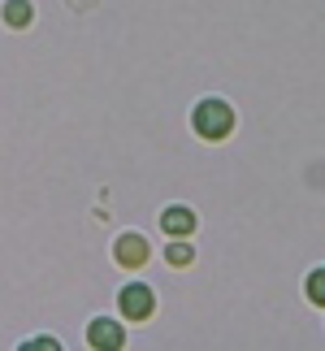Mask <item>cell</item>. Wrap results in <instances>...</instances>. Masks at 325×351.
<instances>
[{"instance_id": "1", "label": "cell", "mask_w": 325, "mask_h": 351, "mask_svg": "<svg viewBox=\"0 0 325 351\" xmlns=\"http://www.w3.org/2000/svg\"><path fill=\"white\" fill-rule=\"evenodd\" d=\"M230 130H234V113H230V104H221V100L195 104V134H204V139H226Z\"/></svg>"}, {"instance_id": "2", "label": "cell", "mask_w": 325, "mask_h": 351, "mask_svg": "<svg viewBox=\"0 0 325 351\" xmlns=\"http://www.w3.org/2000/svg\"><path fill=\"white\" fill-rule=\"evenodd\" d=\"M121 317H130V321H143V317H152V291L147 287H139V282H134V287H126L121 291Z\"/></svg>"}, {"instance_id": "3", "label": "cell", "mask_w": 325, "mask_h": 351, "mask_svg": "<svg viewBox=\"0 0 325 351\" xmlns=\"http://www.w3.org/2000/svg\"><path fill=\"white\" fill-rule=\"evenodd\" d=\"M143 261H147V243L139 234H121L117 239V265L134 269V265H143Z\"/></svg>"}, {"instance_id": "4", "label": "cell", "mask_w": 325, "mask_h": 351, "mask_svg": "<svg viewBox=\"0 0 325 351\" xmlns=\"http://www.w3.org/2000/svg\"><path fill=\"white\" fill-rule=\"evenodd\" d=\"M160 226H165L169 239H182V234L195 230V217H191V208H165L160 213Z\"/></svg>"}, {"instance_id": "5", "label": "cell", "mask_w": 325, "mask_h": 351, "mask_svg": "<svg viewBox=\"0 0 325 351\" xmlns=\"http://www.w3.org/2000/svg\"><path fill=\"white\" fill-rule=\"evenodd\" d=\"M87 339H91V347H121V326L117 321H91Z\"/></svg>"}, {"instance_id": "6", "label": "cell", "mask_w": 325, "mask_h": 351, "mask_svg": "<svg viewBox=\"0 0 325 351\" xmlns=\"http://www.w3.org/2000/svg\"><path fill=\"white\" fill-rule=\"evenodd\" d=\"M5 22L9 26H26V22H31V5H26V0H9V5H5Z\"/></svg>"}, {"instance_id": "7", "label": "cell", "mask_w": 325, "mask_h": 351, "mask_svg": "<svg viewBox=\"0 0 325 351\" xmlns=\"http://www.w3.org/2000/svg\"><path fill=\"white\" fill-rule=\"evenodd\" d=\"M191 256H195V252L186 247L182 239H178V243H169V247H165V261H169V265H191Z\"/></svg>"}, {"instance_id": "8", "label": "cell", "mask_w": 325, "mask_h": 351, "mask_svg": "<svg viewBox=\"0 0 325 351\" xmlns=\"http://www.w3.org/2000/svg\"><path fill=\"white\" fill-rule=\"evenodd\" d=\"M308 300H313V304H325V269H317V274L308 278Z\"/></svg>"}]
</instances>
